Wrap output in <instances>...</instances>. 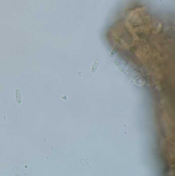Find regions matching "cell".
Listing matches in <instances>:
<instances>
[{
  "instance_id": "5b68a950",
  "label": "cell",
  "mask_w": 175,
  "mask_h": 176,
  "mask_svg": "<svg viewBox=\"0 0 175 176\" xmlns=\"http://www.w3.org/2000/svg\"><path fill=\"white\" fill-rule=\"evenodd\" d=\"M80 162H84L83 164H82L83 165H89L90 164V162L89 161H86V160L84 159H80Z\"/></svg>"
},
{
  "instance_id": "277c9868",
  "label": "cell",
  "mask_w": 175,
  "mask_h": 176,
  "mask_svg": "<svg viewBox=\"0 0 175 176\" xmlns=\"http://www.w3.org/2000/svg\"><path fill=\"white\" fill-rule=\"evenodd\" d=\"M115 64L116 65V66L117 67V68L119 70H120V71H121V72H123L124 71V68L122 67V66L121 65V64L120 63L117 62V61H115Z\"/></svg>"
},
{
  "instance_id": "6da1fadb",
  "label": "cell",
  "mask_w": 175,
  "mask_h": 176,
  "mask_svg": "<svg viewBox=\"0 0 175 176\" xmlns=\"http://www.w3.org/2000/svg\"><path fill=\"white\" fill-rule=\"evenodd\" d=\"M120 49V45L119 44H117L113 48L112 50L111 51L110 54H109V57L111 58H113L115 57V55L116 54L118 53L119 50Z\"/></svg>"
},
{
  "instance_id": "7a4b0ae2",
  "label": "cell",
  "mask_w": 175,
  "mask_h": 176,
  "mask_svg": "<svg viewBox=\"0 0 175 176\" xmlns=\"http://www.w3.org/2000/svg\"><path fill=\"white\" fill-rule=\"evenodd\" d=\"M15 94L16 102H17L18 104H21L22 102V98L21 93L19 89H17L15 90Z\"/></svg>"
},
{
  "instance_id": "3957f363",
  "label": "cell",
  "mask_w": 175,
  "mask_h": 176,
  "mask_svg": "<svg viewBox=\"0 0 175 176\" xmlns=\"http://www.w3.org/2000/svg\"><path fill=\"white\" fill-rule=\"evenodd\" d=\"M100 64V61L99 60H95L94 61V62H93L92 67H91V71L92 73H95V72H96L97 70L98 69L99 66Z\"/></svg>"
}]
</instances>
